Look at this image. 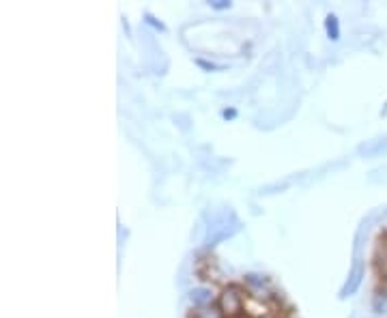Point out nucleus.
<instances>
[{
    "mask_svg": "<svg viewBox=\"0 0 387 318\" xmlns=\"http://www.w3.org/2000/svg\"><path fill=\"white\" fill-rule=\"evenodd\" d=\"M190 301L192 305L198 310V307H206L214 303V291H211L209 286H196L192 293H190Z\"/></svg>",
    "mask_w": 387,
    "mask_h": 318,
    "instance_id": "3",
    "label": "nucleus"
},
{
    "mask_svg": "<svg viewBox=\"0 0 387 318\" xmlns=\"http://www.w3.org/2000/svg\"><path fill=\"white\" fill-rule=\"evenodd\" d=\"M364 275H366V267H364V263L358 258V260L353 263V267H350V271H348V279H346V284H344V286H342V291H340V297L353 295V293L360 289Z\"/></svg>",
    "mask_w": 387,
    "mask_h": 318,
    "instance_id": "2",
    "label": "nucleus"
},
{
    "mask_svg": "<svg viewBox=\"0 0 387 318\" xmlns=\"http://www.w3.org/2000/svg\"><path fill=\"white\" fill-rule=\"evenodd\" d=\"M325 28H327L329 39H334V41H338V39H340V24H338V18H336V15H327V20H325Z\"/></svg>",
    "mask_w": 387,
    "mask_h": 318,
    "instance_id": "7",
    "label": "nucleus"
},
{
    "mask_svg": "<svg viewBox=\"0 0 387 318\" xmlns=\"http://www.w3.org/2000/svg\"><path fill=\"white\" fill-rule=\"evenodd\" d=\"M372 312L374 314H383V316H387V289H376L374 291V295H372Z\"/></svg>",
    "mask_w": 387,
    "mask_h": 318,
    "instance_id": "5",
    "label": "nucleus"
},
{
    "mask_svg": "<svg viewBox=\"0 0 387 318\" xmlns=\"http://www.w3.org/2000/svg\"><path fill=\"white\" fill-rule=\"evenodd\" d=\"M218 305L222 310V314L226 318H243V310H245V295L241 291V286L237 284H228L220 297H218Z\"/></svg>",
    "mask_w": 387,
    "mask_h": 318,
    "instance_id": "1",
    "label": "nucleus"
},
{
    "mask_svg": "<svg viewBox=\"0 0 387 318\" xmlns=\"http://www.w3.org/2000/svg\"><path fill=\"white\" fill-rule=\"evenodd\" d=\"M214 7L216 9H226V7H230V3H224V0H220V3H214Z\"/></svg>",
    "mask_w": 387,
    "mask_h": 318,
    "instance_id": "8",
    "label": "nucleus"
},
{
    "mask_svg": "<svg viewBox=\"0 0 387 318\" xmlns=\"http://www.w3.org/2000/svg\"><path fill=\"white\" fill-rule=\"evenodd\" d=\"M360 151H362L366 157H376V155H381V153H385V151H387V138L370 140V143H368V145H364Z\"/></svg>",
    "mask_w": 387,
    "mask_h": 318,
    "instance_id": "4",
    "label": "nucleus"
},
{
    "mask_svg": "<svg viewBox=\"0 0 387 318\" xmlns=\"http://www.w3.org/2000/svg\"><path fill=\"white\" fill-rule=\"evenodd\" d=\"M194 318H226V316L222 314V310H220L218 303H211L206 307H198L194 312Z\"/></svg>",
    "mask_w": 387,
    "mask_h": 318,
    "instance_id": "6",
    "label": "nucleus"
}]
</instances>
